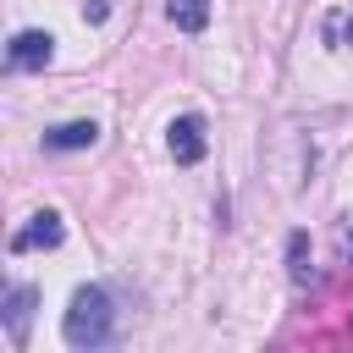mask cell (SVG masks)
I'll use <instances>...</instances> for the list:
<instances>
[{
	"mask_svg": "<svg viewBox=\"0 0 353 353\" xmlns=\"http://www.w3.org/2000/svg\"><path fill=\"white\" fill-rule=\"evenodd\" d=\"M61 336H66V347H77V353L105 347V342L116 336L110 292H105V287H77V292H72V309L61 314Z\"/></svg>",
	"mask_w": 353,
	"mask_h": 353,
	"instance_id": "6da1fadb",
	"label": "cell"
},
{
	"mask_svg": "<svg viewBox=\"0 0 353 353\" xmlns=\"http://www.w3.org/2000/svg\"><path fill=\"white\" fill-rule=\"evenodd\" d=\"M50 55H55V33H44V28H22V33L6 44V66H11V72H44Z\"/></svg>",
	"mask_w": 353,
	"mask_h": 353,
	"instance_id": "7a4b0ae2",
	"label": "cell"
},
{
	"mask_svg": "<svg viewBox=\"0 0 353 353\" xmlns=\"http://www.w3.org/2000/svg\"><path fill=\"white\" fill-rule=\"evenodd\" d=\"M33 309H39V287H28V281L6 287V298H0V320H6V336H11V347H22V342H28Z\"/></svg>",
	"mask_w": 353,
	"mask_h": 353,
	"instance_id": "3957f363",
	"label": "cell"
},
{
	"mask_svg": "<svg viewBox=\"0 0 353 353\" xmlns=\"http://www.w3.org/2000/svg\"><path fill=\"white\" fill-rule=\"evenodd\" d=\"M165 149H171L176 165H199L204 149H210V138H204V116H176V121L165 127Z\"/></svg>",
	"mask_w": 353,
	"mask_h": 353,
	"instance_id": "277c9868",
	"label": "cell"
},
{
	"mask_svg": "<svg viewBox=\"0 0 353 353\" xmlns=\"http://www.w3.org/2000/svg\"><path fill=\"white\" fill-rule=\"evenodd\" d=\"M61 237H66V226H61V215L55 210H39V215H28V226L11 237V254H33V248H61Z\"/></svg>",
	"mask_w": 353,
	"mask_h": 353,
	"instance_id": "5b68a950",
	"label": "cell"
},
{
	"mask_svg": "<svg viewBox=\"0 0 353 353\" xmlns=\"http://www.w3.org/2000/svg\"><path fill=\"white\" fill-rule=\"evenodd\" d=\"M99 143V121H61L44 132V149L50 154H66V149H94Z\"/></svg>",
	"mask_w": 353,
	"mask_h": 353,
	"instance_id": "8992f818",
	"label": "cell"
},
{
	"mask_svg": "<svg viewBox=\"0 0 353 353\" xmlns=\"http://www.w3.org/2000/svg\"><path fill=\"white\" fill-rule=\"evenodd\" d=\"M320 39H325L331 50H347V44H353V6H336V11H325V22H320Z\"/></svg>",
	"mask_w": 353,
	"mask_h": 353,
	"instance_id": "52a82bcc",
	"label": "cell"
},
{
	"mask_svg": "<svg viewBox=\"0 0 353 353\" xmlns=\"http://www.w3.org/2000/svg\"><path fill=\"white\" fill-rule=\"evenodd\" d=\"M182 33H204V22H210V0H171V11H165Z\"/></svg>",
	"mask_w": 353,
	"mask_h": 353,
	"instance_id": "ba28073f",
	"label": "cell"
},
{
	"mask_svg": "<svg viewBox=\"0 0 353 353\" xmlns=\"http://www.w3.org/2000/svg\"><path fill=\"white\" fill-rule=\"evenodd\" d=\"M287 270H292V281H309V232L303 226L287 237Z\"/></svg>",
	"mask_w": 353,
	"mask_h": 353,
	"instance_id": "9c48e42d",
	"label": "cell"
}]
</instances>
